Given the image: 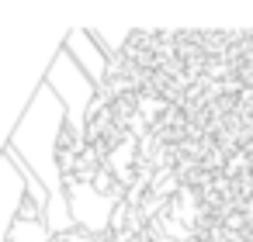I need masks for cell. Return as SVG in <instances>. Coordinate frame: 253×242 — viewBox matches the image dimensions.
Returning <instances> with one entry per match:
<instances>
[{
  "instance_id": "6da1fadb",
  "label": "cell",
  "mask_w": 253,
  "mask_h": 242,
  "mask_svg": "<svg viewBox=\"0 0 253 242\" xmlns=\"http://www.w3.org/2000/svg\"><path fill=\"white\" fill-rule=\"evenodd\" d=\"M66 204H70V214L77 221V232L94 235V239H108L111 218H115V207H118V197L101 194L90 180L66 176Z\"/></svg>"
},
{
  "instance_id": "7a4b0ae2",
  "label": "cell",
  "mask_w": 253,
  "mask_h": 242,
  "mask_svg": "<svg viewBox=\"0 0 253 242\" xmlns=\"http://www.w3.org/2000/svg\"><path fill=\"white\" fill-rule=\"evenodd\" d=\"M63 52L94 80L97 94H108V73H111V59L97 49V42L90 38L87 28H70L63 35Z\"/></svg>"
},
{
  "instance_id": "3957f363",
  "label": "cell",
  "mask_w": 253,
  "mask_h": 242,
  "mask_svg": "<svg viewBox=\"0 0 253 242\" xmlns=\"http://www.w3.org/2000/svg\"><path fill=\"white\" fill-rule=\"evenodd\" d=\"M87 32L108 59H118L122 49L128 45V38H132V28H87Z\"/></svg>"
},
{
  "instance_id": "277c9868",
  "label": "cell",
  "mask_w": 253,
  "mask_h": 242,
  "mask_svg": "<svg viewBox=\"0 0 253 242\" xmlns=\"http://www.w3.org/2000/svg\"><path fill=\"white\" fill-rule=\"evenodd\" d=\"M7 242H56L52 232L45 228V221H11L7 228Z\"/></svg>"
}]
</instances>
